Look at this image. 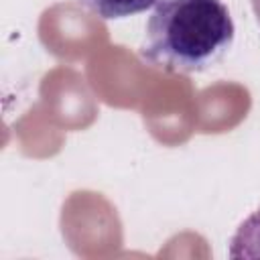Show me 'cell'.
<instances>
[{
    "label": "cell",
    "mask_w": 260,
    "mask_h": 260,
    "mask_svg": "<svg viewBox=\"0 0 260 260\" xmlns=\"http://www.w3.org/2000/svg\"><path fill=\"white\" fill-rule=\"evenodd\" d=\"M252 2V8H254V14H256V20L260 24V0H250Z\"/></svg>",
    "instance_id": "cell-4"
},
{
    "label": "cell",
    "mask_w": 260,
    "mask_h": 260,
    "mask_svg": "<svg viewBox=\"0 0 260 260\" xmlns=\"http://www.w3.org/2000/svg\"><path fill=\"white\" fill-rule=\"evenodd\" d=\"M230 258H258L260 256V207L250 213L230 240Z\"/></svg>",
    "instance_id": "cell-2"
},
{
    "label": "cell",
    "mask_w": 260,
    "mask_h": 260,
    "mask_svg": "<svg viewBox=\"0 0 260 260\" xmlns=\"http://www.w3.org/2000/svg\"><path fill=\"white\" fill-rule=\"evenodd\" d=\"M75 2L91 10L102 20H116L144 12L152 8L158 0H75Z\"/></svg>",
    "instance_id": "cell-3"
},
{
    "label": "cell",
    "mask_w": 260,
    "mask_h": 260,
    "mask_svg": "<svg viewBox=\"0 0 260 260\" xmlns=\"http://www.w3.org/2000/svg\"><path fill=\"white\" fill-rule=\"evenodd\" d=\"M234 20L221 0H158L138 55L167 73H201L234 43Z\"/></svg>",
    "instance_id": "cell-1"
}]
</instances>
